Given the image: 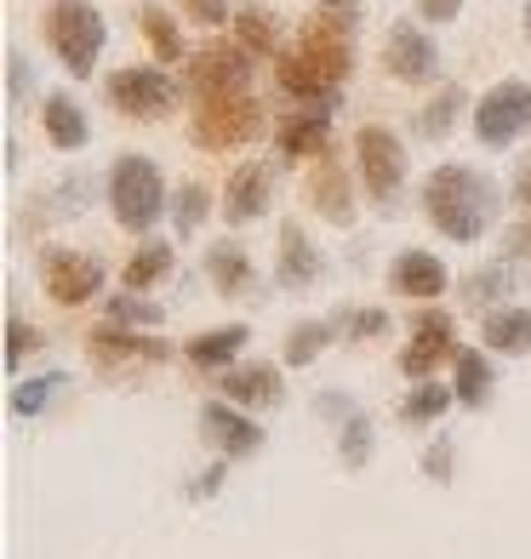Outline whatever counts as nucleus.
Returning <instances> with one entry per match:
<instances>
[{
	"instance_id": "1",
	"label": "nucleus",
	"mask_w": 531,
	"mask_h": 559,
	"mask_svg": "<svg viewBox=\"0 0 531 559\" xmlns=\"http://www.w3.org/2000/svg\"><path fill=\"white\" fill-rule=\"evenodd\" d=\"M503 194L486 171L474 166H435L423 177V217L440 228L446 240H480L486 228L497 223Z\"/></svg>"
},
{
	"instance_id": "2",
	"label": "nucleus",
	"mask_w": 531,
	"mask_h": 559,
	"mask_svg": "<svg viewBox=\"0 0 531 559\" xmlns=\"http://www.w3.org/2000/svg\"><path fill=\"white\" fill-rule=\"evenodd\" d=\"M349 74H354V40L320 35V29H303L297 46L274 58V86L309 109H338Z\"/></svg>"
},
{
	"instance_id": "3",
	"label": "nucleus",
	"mask_w": 531,
	"mask_h": 559,
	"mask_svg": "<svg viewBox=\"0 0 531 559\" xmlns=\"http://www.w3.org/2000/svg\"><path fill=\"white\" fill-rule=\"evenodd\" d=\"M104 40H109V23L92 0H52V12H46V46L58 52V63L74 74V81H86V74L97 69Z\"/></svg>"
},
{
	"instance_id": "4",
	"label": "nucleus",
	"mask_w": 531,
	"mask_h": 559,
	"mask_svg": "<svg viewBox=\"0 0 531 559\" xmlns=\"http://www.w3.org/2000/svg\"><path fill=\"white\" fill-rule=\"evenodd\" d=\"M166 206H172V200H166V183H161V166L149 155H120L109 166V212H115L120 228L149 235Z\"/></svg>"
},
{
	"instance_id": "5",
	"label": "nucleus",
	"mask_w": 531,
	"mask_h": 559,
	"mask_svg": "<svg viewBox=\"0 0 531 559\" xmlns=\"http://www.w3.org/2000/svg\"><path fill=\"white\" fill-rule=\"evenodd\" d=\"M263 104L251 92H240V97H212V104H200L194 115H189V143L194 148H240V143H258L263 138Z\"/></svg>"
},
{
	"instance_id": "6",
	"label": "nucleus",
	"mask_w": 531,
	"mask_h": 559,
	"mask_svg": "<svg viewBox=\"0 0 531 559\" xmlns=\"http://www.w3.org/2000/svg\"><path fill=\"white\" fill-rule=\"evenodd\" d=\"M189 92L200 104L251 92V52L240 40H206L200 52H189Z\"/></svg>"
},
{
	"instance_id": "7",
	"label": "nucleus",
	"mask_w": 531,
	"mask_h": 559,
	"mask_svg": "<svg viewBox=\"0 0 531 559\" xmlns=\"http://www.w3.org/2000/svg\"><path fill=\"white\" fill-rule=\"evenodd\" d=\"M531 132V86L526 81H497L474 104V138L480 148H509Z\"/></svg>"
},
{
	"instance_id": "8",
	"label": "nucleus",
	"mask_w": 531,
	"mask_h": 559,
	"mask_svg": "<svg viewBox=\"0 0 531 559\" xmlns=\"http://www.w3.org/2000/svg\"><path fill=\"white\" fill-rule=\"evenodd\" d=\"M354 160H361V177H366L371 200L389 212L400 183H406V143H400L389 126H361V132H354Z\"/></svg>"
},
{
	"instance_id": "9",
	"label": "nucleus",
	"mask_w": 531,
	"mask_h": 559,
	"mask_svg": "<svg viewBox=\"0 0 531 559\" xmlns=\"http://www.w3.org/2000/svg\"><path fill=\"white\" fill-rule=\"evenodd\" d=\"M104 97L126 120H161L177 104V86H172L166 69H115L104 81Z\"/></svg>"
},
{
	"instance_id": "10",
	"label": "nucleus",
	"mask_w": 531,
	"mask_h": 559,
	"mask_svg": "<svg viewBox=\"0 0 531 559\" xmlns=\"http://www.w3.org/2000/svg\"><path fill=\"white\" fill-rule=\"evenodd\" d=\"M40 292L58 302V309H81L86 297L104 292V263L97 258H81V251H63L52 246L40 258Z\"/></svg>"
},
{
	"instance_id": "11",
	"label": "nucleus",
	"mask_w": 531,
	"mask_h": 559,
	"mask_svg": "<svg viewBox=\"0 0 531 559\" xmlns=\"http://www.w3.org/2000/svg\"><path fill=\"white\" fill-rule=\"evenodd\" d=\"M440 360H458V337H451V314L446 309H423L412 320V343L400 354V371L412 377V383H428V377L440 371Z\"/></svg>"
},
{
	"instance_id": "12",
	"label": "nucleus",
	"mask_w": 531,
	"mask_h": 559,
	"mask_svg": "<svg viewBox=\"0 0 531 559\" xmlns=\"http://www.w3.org/2000/svg\"><path fill=\"white\" fill-rule=\"evenodd\" d=\"M384 69L400 86H428L440 74V52L417 23H394V29L384 35Z\"/></svg>"
},
{
	"instance_id": "13",
	"label": "nucleus",
	"mask_w": 531,
	"mask_h": 559,
	"mask_svg": "<svg viewBox=\"0 0 531 559\" xmlns=\"http://www.w3.org/2000/svg\"><path fill=\"white\" fill-rule=\"evenodd\" d=\"M274 200V160H246L235 166L229 189H223V223H258Z\"/></svg>"
},
{
	"instance_id": "14",
	"label": "nucleus",
	"mask_w": 531,
	"mask_h": 559,
	"mask_svg": "<svg viewBox=\"0 0 531 559\" xmlns=\"http://www.w3.org/2000/svg\"><path fill=\"white\" fill-rule=\"evenodd\" d=\"M281 160H326L332 155V109H292L274 126Z\"/></svg>"
},
{
	"instance_id": "15",
	"label": "nucleus",
	"mask_w": 531,
	"mask_h": 559,
	"mask_svg": "<svg viewBox=\"0 0 531 559\" xmlns=\"http://www.w3.org/2000/svg\"><path fill=\"white\" fill-rule=\"evenodd\" d=\"M86 354H92V366H104V371H120V366H132V360H166V343L155 337H138L132 325H115L104 320L97 332H86Z\"/></svg>"
},
{
	"instance_id": "16",
	"label": "nucleus",
	"mask_w": 531,
	"mask_h": 559,
	"mask_svg": "<svg viewBox=\"0 0 531 559\" xmlns=\"http://www.w3.org/2000/svg\"><path fill=\"white\" fill-rule=\"evenodd\" d=\"M200 435H206L217 451H223V463H235V456H258L263 451V428L251 423L240 405H206V412H200Z\"/></svg>"
},
{
	"instance_id": "17",
	"label": "nucleus",
	"mask_w": 531,
	"mask_h": 559,
	"mask_svg": "<svg viewBox=\"0 0 531 559\" xmlns=\"http://www.w3.org/2000/svg\"><path fill=\"white\" fill-rule=\"evenodd\" d=\"M217 389H223V400H229V405H240V412H269V405H281V400H286L281 366H269V360L229 366Z\"/></svg>"
},
{
	"instance_id": "18",
	"label": "nucleus",
	"mask_w": 531,
	"mask_h": 559,
	"mask_svg": "<svg viewBox=\"0 0 531 559\" xmlns=\"http://www.w3.org/2000/svg\"><path fill=\"white\" fill-rule=\"evenodd\" d=\"M309 206H315L326 223H338V228L354 223V183H349V166H343L338 155L315 160V171H309Z\"/></svg>"
},
{
	"instance_id": "19",
	"label": "nucleus",
	"mask_w": 531,
	"mask_h": 559,
	"mask_svg": "<svg viewBox=\"0 0 531 559\" xmlns=\"http://www.w3.org/2000/svg\"><path fill=\"white\" fill-rule=\"evenodd\" d=\"M320 274H326V258H320V246L303 235V223H281V263H274V280H281L286 292H303V286H315Z\"/></svg>"
},
{
	"instance_id": "20",
	"label": "nucleus",
	"mask_w": 531,
	"mask_h": 559,
	"mask_svg": "<svg viewBox=\"0 0 531 559\" xmlns=\"http://www.w3.org/2000/svg\"><path fill=\"white\" fill-rule=\"evenodd\" d=\"M389 286L400 297H417V302H435L446 286H451V274L440 258H428V251H400L394 269H389Z\"/></svg>"
},
{
	"instance_id": "21",
	"label": "nucleus",
	"mask_w": 531,
	"mask_h": 559,
	"mask_svg": "<svg viewBox=\"0 0 531 559\" xmlns=\"http://www.w3.org/2000/svg\"><path fill=\"white\" fill-rule=\"evenodd\" d=\"M40 126H46V143L63 148V155H74V148L92 143V120H86V109L74 104L69 92H52V97H46V104H40Z\"/></svg>"
},
{
	"instance_id": "22",
	"label": "nucleus",
	"mask_w": 531,
	"mask_h": 559,
	"mask_svg": "<svg viewBox=\"0 0 531 559\" xmlns=\"http://www.w3.org/2000/svg\"><path fill=\"white\" fill-rule=\"evenodd\" d=\"M206 274H212V292H223V297H246L258 286V269H251L240 240H212L206 246Z\"/></svg>"
},
{
	"instance_id": "23",
	"label": "nucleus",
	"mask_w": 531,
	"mask_h": 559,
	"mask_svg": "<svg viewBox=\"0 0 531 559\" xmlns=\"http://www.w3.org/2000/svg\"><path fill=\"white\" fill-rule=\"evenodd\" d=\"M492 383H497V371L486 360V348H458V360H451V394H458V405L480 412L492 400Z\"/></svg>"
},
{
	"instance_id": "24",
	"label": "nucleus",
	"mask_w": 531,
	"mask_h": 559,
	"mask_svg": "<svg viewBox=\"0 0 531 559\" xmlns=\"http://www.w3.org/2000/svg\"><path fill=\"white\" fill-rule=\"evenodd\" d=\"M246 325L235 320V325H212V332H200V337H189V366H200V371H229V360L246 348Z\"/></svg>"
},
{
	"instance_id": "25",
	"label": "nucleus",
	"mask_w": 531,
	"mask_h": 559,
	"mask_svg": "<svg viewBox=\"0 0 531 559\" xmlns=\"http://www.w3.org/2000/svg\"><path fill=\"white\" fill-rule=\"evenodd\" d=\"M235 40L246 46L251 58H281V52H286V40H281V17H274L269 7H258V0L235 12Z\"/></svg>"
},
{
	"instance_id": "26",
	"label": "nucleus",
	"mask_w": 531,
	"mask_h": 559,
	"mask_svg": "<svg viewBox=\"0 0 531 559\" xmlns=\"http://www.w3.org/2000/svg\"><path fill=\"white\" fill-rule=\"evenodd\" d=\"M486 354H531V309H497L480 325Z\"/></svg>"
},
{
	"instance_id": "27",
	"label": "nucleus",
	"mask_w": 531,
	"mask_h": 559,
	"mask_svg": "<svg viewBox=\"0 0 531 559\" xmlns=\"http://www.w3.org/2000/svg\"><path fill=\"white\" fill-rule=\"evenodd\" d=\"M172 246L166 240H143L138 251H132V263L120 269V292H149V286H161V280L172 274Z\"/></svg>"
},
{
	"instance_id": "28",
	"label": "nucleus",
	"mask_w": 531,
	"mask_h": 559,
	"mask_svg": "<svg viewBox=\"0 0 531 559\" xmlns=\"http://www.w3.org/2000/svg\"><path fill=\"white\" fill-rule=\"evenodd\" d=\"M463 104H469V97H463V86H440V97H428V104L417 109V138L423 143H446L451 138V126H458V115H463Z\"/></svg>"
},
{
	"instance_id": "29",
	"label": "nucleus",
	"mask_w": 531,
	"mask_h": 559,
	"mask_svg": "<svg viewBox=\"0 0 531 559\" xmlns=\"http://www.w3.org/2000/svg\"><path fill=\"white\" fill-rule=\"evenodd\" d=\"M509 292H515V263H486L463 280V302L469 309H486V314H497V302Z\"/></svg>"
},
{
	"instance_id": "30",
	"label": "nucleus",
	"mask_w": 531,
	"mask_h": 559,
	"mask_svg": "<svg viewBox=\"0 0 531 559\" xmlns=\"http://www.w3.org/2000/svg\"><path fill=\"white\" fill-rule=\"evenodd\" d=\"M143 23V40H149V52H155V63H184V35H177V17H166V7H143L138 12Z\"/></svg>"
},
{
	"instance_id": "31",
	"label": "nucleus",
	"mask_w": 531,
	"mask_h": 559,
	"mask_svg": "<svg viewBox=\"0 0 531 559\" xmlns=\"http://www.w3.org/2000/svg\"><path fill=\"white\" fill-rule=\"evenodd\" d=\"M303 29L354 40V35H361V0H315V12L303 17Z\"/></svg>"
},
{
	"instance_id": "32",
	"label": "nucleus",
	"mask_w": 531,
	"mask_h": 559,
	"mask_svg": "<svg viewBox=\"0 0 531 559\" xmlns=\"http://www.w3.org/2000/svg\"><path fill=\"white\" fill-rule=\"evenodd\" d=\"M332 332H338L332 320H303V325H292V332H286V366H315L320 354H326V343H332Z\"/></svg>"
},
{
	"instance_id": "33",
	"label": "nucleus",
	"mask_w": 531,
	"mask_h": 559,
	"mask_svg": "<svg viewBox=\"0 0 531 559\" xmlns=\"http://www.w3.org/2000/svg\"><path fill=\"white\" fill-rule=\"evenodd\" d=\"M451 400H458V394H451L446 383H417L406 394V405H400V417H406V423H440L451 412Z\"/></svg>"
},
{
	"instance_id": "34",
	"label": "nucleus",
	"mask_w": 531,
	"mask_h": 559,
	"mask_svg": "<svg viewBox=\"0 0 531 559\" xmlns=\"http://www.w3.org/2000/svg\"><path fill=\"white\" fill-rule=\"evenodd\" d=\"M338 428H343V435H338V456L349 463V474H354V468H366V463H371V417H366V412H354V417L338 423Z\"/></svg>"
},
{
	"instance_id": "35",
	"label": "nucleus",
	"mask_w": 531,
	"mask_h": 559,
	"mask_svg": "<svg viewBox=\"0 0 531 559\" xmlns=\"http://www.w3.org/2000/svg\"><path fill=\"white\" fill-rule=\"evenodd\" d=\"M206 212H212V194L200 189V183H184V189L172 194V223H177V235H184V240L194 235L200 223H206Z\"/></svg>"
},
{
	"instance_id": "36",
	"label": "nucleus",
	"mask_w": 531,
	"mask_h": 559,
	"mask_svg": "<svg viewBox=\"0 0 531 559\" xmlns=\"http://www.w3.org/2000/svg\"><path fill=\"white\" fill-rule=\"evenodd\" d=\"M63 383H69L63 371H46V377H30V383H17V394H12V412H17V417H40V412H46V400H52Z\"/></svg>"
},
{
	"instance_id": "37",
	"label": "nucleus",
	"mask_w": 531,
	"mask_h": 559,
	"mask_svg": "<svg viewBox=\"0 0 531 559\" xmlns=\"http://www.w3.org/2000/svg\"><path fill=\"white\" fill-rule=\"evenodd\" d=\"M109 320H115V325H132V332H138V325H161V309H155L149 297H138V292H115V297H109Z\"/></svg>"
},
{
	"instance_id": "38",
	"label": "nucleus",
	"mask_w": 531,
	"mask_h": 559,
	"mask_svg": "<svg viewBox=\"0 0 531 559\" xmlns=\"http://www.w3.org/2000/svg\"><path fill=\"white\" fill-rule=\"evenodd\" d=\"M332 325H338V332H349V337H384L389 332V314L384 309H343V314H332Z\"/></svg>"
},
{
	"instance_id": "39",
	"label": "nucleus",
	"mask_w": 531,
	"mask_h": 559,
	"mask_svg": "<svg viewBox=\"0 0 531 559\" xmlns=\"http://www.w3.org/2000/svg\"><path fill=\"white\" fill-rule=\"evenodd\" d=\"M30 348H40V332H35V325H23V320H7V371H17Z\"/></svg>"
},
{
	"instance_id": "40",
	"label": "nucleus",
	"mask_w": 531,
	"mask_h": 559,
	"mask_svg": "<svg viewBox=\"0 0 531 559\" xmlns=\"http://www.w3.org/2000/svg\"><path fill=\"white\" fill-rule=\"evenodd\" d=\"M184 12H189L194 23H206V29H223V23H235L229 0H184Z\"/></svg>"
},
{
	"instance_id": "41",
	"label": "nucleus",
	"mask_w": 531,
	"mask_h": 559,
	"mask_svg": "<svg viewBox=\"0 0 531 559\" xmlns=\"http://www.w3.org/2000/svg\"><path fill=\"white\" fill-rule=\"evenodd\" d=\"M30 86H35V69H30V58H23L17 46H12V52H7V92H12V104H17V97L30 92Z\"/></svg>"
},
{
	"instance_id": "42",
	"label": "nucleus",
	"mask_w": 531,
	"mask_h": 559,
	"mask_svg": "<svg viewBox=\"0 0 531 559\" xmlns=\"http://www.w3.org/2000/svg\"><path fill=\"white\" fill-rule=\"evenodd\" d=\"M423 474H428V479H440V486L451 479V445H446V440L423 451Z\"/></svg>"
},
{
	"instance_id": "43",
	"label": "nucleus",
	"mask_w": 531,
	"mask_h": 559,
	"mask_svg": "<svg viewBox=\"0 0 531 559\" xmlns=\"http://www.w3.org/2000/svg\"><path fill=\"white\" fill-rule=\"evenodd\" d=\"M223 479H229V463H212V468L189 486V497H194V502H200V497H217V491H223Z\"/></svg>"
},
{
	"instance_id": "44",
	"label": "nucleus",
	"mask_w": 531,
	"mask_h": 559,
	"mask_svg": "<svg viewBox=\"0 0 531 559\" xmlns=\"http://www.w3.org/2000/svg\"><path fill=\"white\" fill-rule=\"evenodd\" d=\"M463 12V0H417V17L423 23H451Z\"/></svg>"
},
{
	"instance_id": "45",
	"label": "nucleus",
	"mask_w": 531,
	"mask_h": 559,
	"mask_svg": "<svg viewBox=\"0 0 531 559\" xmlns=\"http://www.w3.org/2000/svg\"><path fill=\"white\" fill-rule=\"evenodd\" d=\"M503 246H509V258H531V212L509 228V240H503Z\"/></svg>"
},
{
	"instance_id": "46",
	"label": "nucleus",
	"mask_w": 531,
	"mask_h": 559,
	"mask_svg": "<svg viewBox=\"0 0 531 559\" xmlns=\"http://www.w3.org/2000/svg\"><path fill=\"white\" fill-rule=\"evenodd\" d=\"M515 200L531 212V155H526V160H520V171H515Z\"/></svg>"
},
{
	"instance_id": "47",
	"label": "nucleus",
	"mask_w": 531,
	"mask_h": 559,
	"mask_svg": "<svg viewBox=\"0 0 531 559\" xmlns=\"http://www.w3.org/2000/svg\"><path fill=\"white\" fill-rule=\"evenodd\" d=\"M315 405H320V412H326V417H343V423L354 417V412H349V405H343V394H320Z\"/></svg>"
},
{
	"instance_id": "48",
	"label": "nucleus",
	"mask_w": 531,
	"mask_h": 559,
	"mask_svg": "<svg viewBox=\"0 0 531 559\" xmlns=\"http://www.w3.org/2000/svg\"><path fill=\"white\" fill-rule=\"evenodd\" d=\"M526 40H531V0H526Z\"/></svg>"
}]
</instances>
